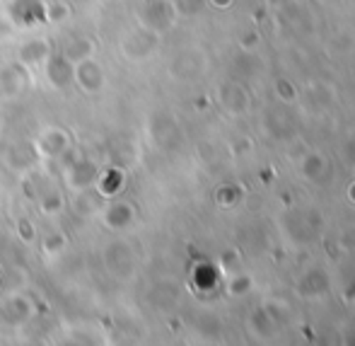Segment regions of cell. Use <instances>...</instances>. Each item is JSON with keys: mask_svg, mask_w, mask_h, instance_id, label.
<instances>
[{"mask_svg": "<svg viewBox=\"0 0 355 346\" xmlns=\"http://www.w3.org/2000/svg\"><path fill=\"white\" fill-rule=\"evenodd\" d=\"M285 233L295 240V242H312L322 235L324 218L317 208H295L285 215Z\"/></svg>", "mask_w": 355, "mask_h": 346, "instance_id": "obj_1", "label": "cell"}, {"mask_svg": "<svg viewBox=\"0 0 355 346\" xmlns=\"http://www.w3.org/2000/svg\"><path fill=\"white\" fill-rule=\"evenodd\" d=\"M263 129L273 140H290L297 133V119L285 102L271 104L263 112Z\"/></svg>", "mask_w": 355, "mask_h": 346, "instance_id": "obj_2", "label": "cell"}, {"mask_svg": "<svg viewBox=\"0 0 355 346\" xmlns=\"http://www.w3.org/2000/svg\"><path fill=\"white\" fill-rule=\"evenodd\" d=\"M8 17L15 27L34 29L39 24H46V3L44 0H10Z\"/></svg>", "mask_w": 355, "mask_h": 346, "instance_id": "obj_3", "label": "cell"}, {"mask_svg": "<svg viewBox=\"0 0 355 346\" xmlns=\"http://www.w3.org/2000/svg\"><path fill=\"white\" fill-rule=\"evenodd\" d=\"M104 267L119 281H128L136 274V254L126 242H112L104 249Z\"/></svg>", "mask_w": 355, "mask_h": 346, "instance_id": "obj_4", "label": "cell"}, {"mask_svg": "<svg viewBox=\"0 0 355 346\" xmlns=\"http://www.w3.org/2000/svg\"><path fill=\"white\" fill-rule=\"evenodd\" d=\"M174 17H177V8L169 0H150L148 5H143L141 15H138L141 27L150 29L155 34L167 32L174 24Z\"/></svg>", "mask_w": 355, "mask_h": 346, "instance_id": "obj_5", "label": "cell"}, {"mask_svg": "<svg viewBox=\"0 0 355 346\" xmlns=\"http://www.w3.org/2000/svg\"><path fill=\"white\" fill-rule=\"evenodd\" d=\"M32 145H34V150H37L39 158L56 160L71 148V136H68V131L61 126H46L39 131V136Z\"/></svg>", "mask_w": 355, "mask_h": 346, "instance_id": "obj_6", "label": "cell"}, {"mask_svg": "<svg viewBox=\"0 0 355 346\" xmlns=\"http://www.w3.org/2000/svg\"><path fill=\"white\" fill-rule=\"evenodd\" d=\"M32 78H29V68L22 63H8L0 68V97L3 99H15L29 88Z\"/></svg>", "mask_w": 355, "mask_h": 346, "instance_id": "obj_7", "label": "cell"}, {"mask_svg": "<svg viewBox=\"0 0 355 346\" xmlns=\"http://www.w3.org/2000/svg\"><path fill=\"white\" fill-rule=\"evenodd\" d=\"M73 83L78 85L83 92L87 94H97L104 90V83H107V75H104V68L99 66L92 58H85V61L75 63V73H73Z\"/></svg>", "mask_w": 355, "mask_h": 346, "instance_id": "obj_8", "label": "cell"}, {"mask_svg": "<svg viewBox=\"0 0 355 346\" xmlns=\"http://www.w3.org/2000/svg\"><path fill=\"white\" fill-rule=\"evenodd\" d=\"M99 174V165L89 158H78L73 163H68L66 167V182L68 187L75 189V192H83V189L94 187Z\"/></svg>", "mask_w": 355, "mask_h": 346, "instance_id": "obj_9", "label": "cell"}, {"mask_svg": "<svg viewBox=\"0 0 355 346\" xmlns=\"http://www.w3.org/2000/svg\"><path fill=\"white\" fill-rule=\"evenodd\" d=\"M75 63L68 61L63 53H49V58L44 61V78L51 88L63 90L73 83Z\"/></svg>", "mask_w": 355, "mask_h": 346, "instance_id": "obj_10", "label": "cell"}, {"mask_svg": "<svg viewBox=\"0 0 355 346\" xmlns=\"http://www.w3.org/2000/svg\"><path fill=\"white\" fill-rule=\"evenodd\" d=\"M155 47H157V34L150 32V29H145V27H138L136 32H131L121 44L123 53H126L128 58H133V61L148 58L150 53L155 51Z\"/></svg>", "mask_w": 355, "mask_h": 346, "instance_id": "obj_11", "label": "cell"}, {"mask_svg": "<svg viewBox=\"0 0 355 346\" xmlns=\"http://www.w3.org/2000/svg\"><path fill=\"white\" fill-rule=\"evenodd\" d=\"M331 288V277H329L327 269L312 267L300 277L297 281V293L302 298H319V295H327Z\"/></svg>", "mask_w": 355, "mask_h": 346, "instance_id": "obj_12", "label": "cell"}, {"mask_svg": "<svg viewBox=\"0 0 355 346\" xmlns=\"http://www.w3.org/2000/svg\"><path fill=\"white\" fill-rule=\"evenodd\" d=\"M150 136L159 148H174L179 143V138H182V131H179V124L174 117L157 114V117H153V124H150Z\"/></svg>", "mask_w": 355, "mask_h": 346, "instance_id": "obj_13", "label": "cell"}, {"mask_svg": "<svg viewBox=\"0 0 355 346\" xmlns=\"http://www.w3.org/2000/svg\"><path fill=\"white\" fill-rule=\"evenodd\" d=\"M123 184H126V172H123V167H119V165H104V167H99L94 189L109 201V199L119 197Z\"/></svg>", "mask_w": 355, "mask_h": 346, "instance_id": "obj_14", "label": "cell"}, {"mask_svg": "<svg viewBox=\"0 0 355 346\" xmlns=\"http://www.w3.org/2000/svg\"><path fill=\"white\" fill-rule=\"evenodd\" d=\"M136 220V206L128 201H109L102 211V223L109 230H126Z\"/></svg>", "mask_w": 355, "mask_h": 346, "instance_id": "obj_15", "label": "cell"}, {"mask_svg": "<svg viewBox=\"0 0 355 346\" xmlns=\"http://www.w3.org/2000/svg\"><path fill=\"white\" fill-rule=\"evenodd\" d=\"M49 53H51V44H49V39L34 37L17 49V61L27 68H37V66H44V61L49 58Z\"/></svg>", "mask_w": 355, "mask_h": 346, "instance_id": "obj_16", "label": "cell"}, {"mask_svg": "<svg viewBox=\"0 0 355 346\" xmlns=\"http://www.w3.org/2000/svg\"><path fill=\"white\" fill-rule=\"evenodd\" d=\"M300 172L307 182L312 184H324L329 177H331V165L324 158L322 153H309L302 158V165H300Z\"/></svg>", "mask_w": 355, "mask_h": 346, "instance_id": "obj_17", "label": "cell"}, {"mask_svg": "<svg viewBox=\"0 0 355 346\" xmlns=\"http://www.w3.org/2000/svg\"><path fill=\"white\" fill-rule=\"evenodd\" d=\"M220 104L230 114H244L249 109V92L239 83H227L220 88Z\"/></svg>", "mask_w": 355, "mask_h": 346, "instance_id": "obj_18", "label": "cell"}, {"mask_svg": "<svg viewBox=\"0 0 355 346\" xmlns=\"http://www.w3.org/2000/svg\"><path fill=\"white\" fill-rule=\"evenodd\" d=\"M172 73L182 80H191V78H198L203 73V56L196 51H184L174 58L172 63Z\"/></svg>", "mask_w": 355, "mask_h": 346, "instance_id": "obj_19", "label": "cell"}, {"mask_svg": "<svg viewBox=\"0 0 355 346\" xmlns=\"http://www.w3.org/2000/svg\"><path fill=\"white\" fill-rule=\"evenodd\" d=\"M191 281H193V286L201 290V293H208V290L218 288L220 272H218V267L211 264V262H198L196 267H193V272H191Z\"/></svg>", "mask_w": 355, "mask_h": 346, "instance_id": "obj_20", "label": "cell"}, {"mask_svg": "<svg viewBox=\"0 0 355 346\" xmlns=\"http://www.w3.org/2000/svg\"><path fill=\"white\" fill-rule=\"evenodd\" d=\"M37 150H34V145H22V143H15L10 145L8 150H5V165L12 170H27L29 165L37 160Z\"/></svg>", "mask_w": 355, "mask_h": 346, "instance_id": "obj_21", "label": "cell"}, {"mask_svg": "<svg viewBox=\"0 0 355 346\" xmlns=\"http://www.w3.org/2000/svg\"><path fill=\"white\" fill-rule=\"evenodd\" d=\"M61 53L68 58V61L80 63V61H85V58L94 56V42H92V39H87V37H73L71 42L63 47Z\"/></svg>", "mask_w": 355, "mask_h": 346, "instance_id": "obj_22", "label": "cell"}, {"mask_svg": "<svg viewBox=\"0 0 355 346\" xmlns=\"http://www.w3.org/2000/svg\"><path fill=\"white\" fill-rule=\"evenodd\" d=\"M32 315H34V305L27 295H15V298H10L8 303H5V318H8L10 322H24V320H29Z\"/></svg>", "mask_w": 355, "mask_h": 346, "instance_id": "obj_23", "label": "cell"}, {"mask_svg": "<svg viewBox=\"0 0 355 346\" xmlns=\"http://www.w3.org/2000/svg\"><path fill=\"white\" fill-rule=\"evenodd\" d=\"M242 194L244 192L239 184H223V187L215 192V201H218V206H223V208H232L242 201Z\"/></svg>", "mask_w": 355, "mask_h": 346, "instance_id": "obj_24", "label": "cell"}, {"mask_svg": "<svg viewBox=\"0 0 355 346\" xmlns=\"http://www.w3.org/2000/svg\"><path fill=\"white\" fill-rule=\"evenodd\" d=\"M252 329L259 334V337H271L273 329H276V322L271 320V315L266 313V308H259L252 313Z\"/></svg>", "mask_w": 355, "mask_h": 346, "instance_id": "obj_25", "label": "cell"}, {"mask_svg": "<svg viewBox=\"0 0 355 346\" xmlns=\"http://www.w3.org/2000/svg\"><path fill=\"white\" fill-rule=\"evenodd\" d=\"M39 208H42V213H46V215H58L63 211L61 192H56V189H49L46 194H42V199H39Z\"/></svg>", "mask_w": 355, "mask_h": 346, "instance_id": "obj_26", "label": "cell"}, {"mask_svg": "<svg viewBox=\"0 0 355 346\" xmlns=\"http://www.w3.org/2000/svg\"><path fill=\"white\" fill-rule=\"evenodd\" d=\"M232 66H234L232 70L237 75H242V78H252V75L259 70V58L249 56V53H237L234 61H232Z\"/></svg>", "mask_w": 355, "mask_h": 346, "instance_id": "obj_27", "label": "cell"}, {"mask_svg": "<svg viewBox=\"0 0 355 346\" xmlns=\"http://www.w3.org/2000/svg\"><path fill=\"white\" fill-rule=\"evenodd\" d=\"M68 17H71L68 3H63V0H51V3H46V24H58Z\"/></svg>", "mask_w": 355, "mask_h": 346, "instance_id": "obj_28", "label": "cell"}, {"mask_svg": "<svg viewBox=\"0 0 355 346\" xmlns=\"http://www.w3.org/2000/svg\"><path fill=\"white\" fill-rule=\"evenodd\" d=\"M63 247H66V235L63 233H51L44 240V254L46 257H58L63 252Z\"/></svg>", "mask_w": 355, "mask_h": 346, "instance_id": "obj_29", "label": "cell"}, {"mask_svg": "<svg viewBox=\"0 0 355 346\" xmlns=\"http://www.w3.org/2000/svg\"><path fill=\"white\" fill-rule=\"evenodd\" d=\"M273 88H276L278 99H281V102H285V104H293L295 99H297V90H295V85L290 83L288 78H278Z\"/></svg>", "mask_w": 355, "mask_h": 346, "instance_id": "obj_30", "label": "cell"}, {"mask_svg": "<svg viewBox=\"0 0 355 346\" xmlns=\"http://www.w3.org/2000/svg\"><path fill=\"white\" fill-rule=\"evenodd\" d=\"M227 290H230V295H234V298L249 293V290H252V277H247V274H239V277L230 279Z\"/></svg>", "mask_w": 355, "mask_h": 346, "instance_id": "obj_31", "label": "cell"}, {"mask_svg": "<svg viewBox=\"0 0 355 346\" xmlns=\"http://www.w3.org/2000/svg\"><path fill=\"white\" fill-rule=\"evenodd\" d=\"M309 94H312V104H317V107H329L331 104V92H329V88L324 83H314L309 88Z\"/></svg>", "mask_w": 355, "mask_h": 346, "instance_id": "obj_32", "label": "cell"}, {"mask_svg": "<svg viewBox=\"0 0 355 346\" xmlns=\"http://www.w3.org/2000/svg\"><path fill=\"white\" fill-rule=\"evenodd\" d=\"M177 13L182 15H198L203 8H206V0H177Z\"/></svg>", "mask_w": 355, "mask_h": 346, "instance_id": "obj_33", "label": "cell"}, {"mask_svg": "<svg viewBox=\"0 0 355 346\" xmlns=\"http://www.w3.org/2000/svg\"><path fill=\"white\" fill-rule=\"evenodd\" d=\"M336 242H338V247H341V249H355V225L343 230L341 238H338Z\"/></svg>", "mask_w": 355, "mask_h": 346, "instance_id": "obj_34", "label": "cell"}, {"mask_svg": "<svg viewBox=\"0 0 355 346\" xmlns=\"http://www.w3.org/2000/svg\"><path fill=\"white\" fill-rule=\"evenodd\" d=\"M17 233H19V238L24 240V242H32L34 240V225L29 223V220H19V225H17Z\"/></svg>", "mask_w": 355, "mask_h": 346, "instance_id": "obj_35", "label": "cell"}, {"mask_svg": "<svg viewBox=\"0 0 355 346\" xmlns=\"http://www.w3.org/2000/svg\"><path fill=\"white\" fill-rule=\"evenodd\" d=\"M343 158L351 165H355V133H351V136L346 138V143H343Z\"/></svg>", "mask_w": 355, "mask_h": 346, "instance_id": "obj_36", "label": "cell"}, {"mask_svg": "<svg viewBox=\"0 0 355 346\" xmlns=\"http://www.w3.org/2000/svg\"><path fill=\"white\" fill-rule=\"evenodd\" d=\"M220 259H223L220 264H223L225 269H234L239 264V254L234 252V249H227V252H223V257H220Z\"/></svg>", "mask_w": 355, "mask_h": 346, "instance_id": "obj_37", "label": "cell"}, {"mask_svg": "<svg viewBox=\"0 0 355 346\" xmlns=\"http://www.w3.org/2000/svg\"><path fill=\"white\" fill-rule=\"evenodd\" d=\"M257 44H259V32H257V29H252V32L242 34V47L244 49H254Z\"/></svg>", "mask_w": 355, "mask_h": 346, "instance_id": "obj_38", "label": "cell"}, {"mask_svg": "<svg viewBox=\"0 0 355 346\" xmlns=\"http://www.w3.org/2000/svg\"><path fill=\"white\" fill-rule=\"evenodd\" d=\"M268 8H276V10H283V8H290L293 0H266Z\"/></svg>", "mask_w": 355, "mask_h": 346, "instance_id": "obj_39", "label": "cell"}, {"mask_svg": "<svg viewBox=\"0 0 355 346\" xmlns=\"http://www.w3.org/2000/svg\"><path fill=\"white\" fill-rule=\"evenodd\" d=\"M213 3V8H218V10H227L230 5H232V0H211Z\"/></svg>", "mask_w": 355, "mask_h": 346, "instance_id": "obj_40", "label": "cell"}, {"mask_svg": "<svg viewBox=\"0 0 355 346\" xmlns=\"http://www.w3.org/2000/svg\"><path fill=\"white\" fill-rule=\"evenodd\" d=\"M196 107H198V109H208V99H206V97H198V99H196Z\"/></svg>", "mask_w": 355, "mask_h": 346, "instance_id": "obj_41", "label": "cell"}, {"mask_svg": "<svg viewBox=\"0 0 355 346\" xmlns=\"http://www.w3.org/2000/svg\"><path fill=\"white\" fill-rule=\"evenodd\" d=\"M346 298H348V300H355V283L346 290Z\"/></svg>", "mask_w": 355, "mask_h": 346, "instance_id": "obj_42", "label": "cell"}, {"mask_svg": "<svg viewBox=\"0 0 355 346\" xmlns=\"http://www.w3.org/2000/svg\"><path fill=\"white\" fill-rule=\"evenodd\" d=\"M348 199H351V201L355 204V182L351 184V187H348Z\"/></svg>", "mask_w": 355, "mask_h": 346, "instance_id": "obj_43", "label": "cell"}, {"mask_svg": "<svg viewBox=\"0 0 355 346\" xmlns=\"http://www.w3.org/2000/svg\"><path fill=\"white\" fill-rule=\"evenodd\" d=\"M0 133H3V124H0Z\"/></svg>", "mask_w": 355, "mask_h": 346, "instance_id": "obj_44", "label": "cell"}]
</instances>
